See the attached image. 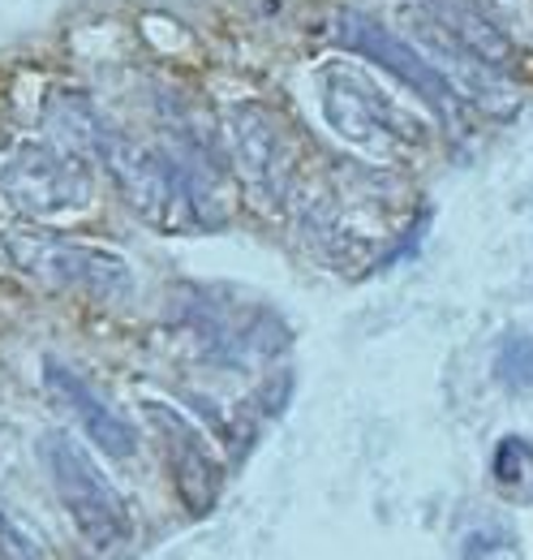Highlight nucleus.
Here are the masks:
<instances>
[{
	"label": "nucleus",
	"instance_id": "7",
	"mask_svg": "<svg viewBox=\"0 0 533 560\" xmlns=\"http://www.w3.org/2000/svg\"><path fill=\"white\" fill-rule=\"evenodd\" d=\"M422 9H426L448 35H457L473 57H482V61H490V66H504V61L512 57L508 35L486 18V9H482L477 0H422Z\"/></svg>",
	"mask_w": 533,
	"mask_h": 560
},
{
	"label": "nucleus",
	"instance_id": "11",
	"mask_svg": "<svg viewBox=\"0 0 533 560\" xmlns=\"http://www.w3.org/2000/svg\"><path fill=\"white\" fill-rule=\"evenodd\" d=\"M495 380L512 393L533 388V337H525V332L504 337V346L495 353Z\"/></svg>",
	"mask_w": 533,
	"mask_h": 560
},
{
	"label": "nucleus",
	"instance_id": "9",
	"mask_svg": "<svg viewBox=\"0 0 533 560\" xmlns=\"http://www.w3.org/2000/svg\"><path fill=\"white\" fill-rule=\"evenodd\" d=\"M495 483L517 504H533V444L525 435H504L495 448Z\"/></svg>",
	"mask_w": 533,
	"mask_h": 560
},
{
	"label": "nucleus",
	"instance_id": "1",
	"mask_svg": "<svg viewBox=\"0 0 533 560\" xmlns=\"http://www.w3.org/2000/svg\"><path fill=\"white\" fill-rule=\"evenodd\" d=\"M39 457L52 475L57 495L66 500L73 526L86 535V544L112 548L130 535V509H126L121 491L95 470V462L69 440L66 431H48L39 440Z\"/></svg>",
	"mask_w": 533,
	"mask_h": 560
},
{
	"label": "nucleus",
	"instance_id": "8",
	"mask_svg": "<svg viewBox=\"0 0 533 560\" xmlns=\"http://www.w3.org/2000/svg\"><path fill=\"white\" fill-rule=\"evenodd\" d=\"M233 139L241 151V164L250 177H259L266 186H280V173H284V147H280V130H275V117H266L263 108L246 104L233 113Z\"/></svg>",
	"mask_w": 533,
	"mask_h": 560
},
{
	"label": "nucleus",
	"instance_id": "6",
	"mask_svg": "<svg viewBox=\"0 0 533 560\" xmlns=\"http://www.w3.org/2000/svg\"><path fill=\"white\" fill-rule=\"evenodd\" d=\"M48 371V388L57 393V401H66L69 410L78 415V422L86 427V435L108 453V457H130L133 448H138V435H133V427L121 415H112L69 366L61 362H48L44 366Z\"/></svg>",
	"mask_w": 533,
	"mask_h": 560
},
{
	"label": "nucleus",
	"instance_id": "10",
	"mask_svg": "<svg viewBox=\"0 0 533 560\" xmlns=\"http://www.w3.org/2000/svg\"><path fill=\"white\" fill-rule=\"evenodd\" d=\"M48 126H52L57 139L66 142V151L99 147V139H104V130H99V121H95V113L82 95H57L48 104Z\"/></svg>",
	"mask_w": 533,
	"mask_h": 560
},
{
	"label": "nucleus",
	"instance_id": "12",
	"mask_svg": "<svg viewBox=\"0 0 533 560\" xmlns=\"http://www.w3.org/2000/svg\"><path fill=\"white\" fill-rule=\"evenodd\" d=\"M0 557L4 560H44L39 544H35L17 522H9V513H0Z\"/></svg>",
	"mask_w": 533,
	"mask_h": 560
},
{
	"label": "nucleus",
	"instance_id": "4",
	"mask_svg": "<svg viewBox=\"0 0 533 560\" xmlns=\"http://www.w3.org/2000/svg\"><path fill=\"white\" fill-rule=\"evenodd\" d=\"M335 35H340V44H344L348 52H362V57H370L375 66H383V70L396 73L400 82H408L435 113H443V117L457 113V95H452V86L430 70L408 44H400L392 31H383L379 22H370V18H362V13H340Z\"/></svg>",
	"mask_w": 533,
	"mask_h": 560
},
{
	"label": "nucleus",
	"instance_id": "2",
	"mask_svg": "<svg viewBox=\"0 0 533 560\" xmlns=\"http://www.w3.org/2000/svg\"><path fill=\"white\" fill-rule=\"evenodd\" d=\"M4 250L22 272L48 280V284H86V289H95L104 298H121V293H130L133 284L126 259L112 255V250H99V246H82V242H61V237H48V233L13 229V233H4Z\"/></svg>",
	"mask_w": 533,
	"mask_h": 560
},
{
	"label": "nucleus",
	"instance_id": "3",
	"mask_svg": "<svg viewBox=\"0 0 533 560\" xmlns=\"http://www.w3.org/2000/svg\"><path fill=\"white\" fill-rule=\"evenodd\" d=\"M0 190L13 208L31 215H52L66 208H86L91 199V173L78 164L73 151H52V147H22L4 173Z\"/></svg>",
	"mask_w": 533,
	"mask_h": 560
},
{
	"label": "nucleus",
	"instance_id": "5",
	"mask_svg": "<svg viewBox=\"0 0 533 560\" xmlns=\"http://www.w3.org/2000/svg\"><path fill=\"white\" fill-rule=\"evenodd\" d=\"M146 415L159 422V431H164V440H168V457H173V475H177L181 500H186L194 513H206V509L215 504V491H220V466H215V457L206 453L202 435L181 419L177 410H168V406H155V401H151Z\"/></svg>",
	"mask_w": 533,
	"mask_h": 560
}]
</instances>
